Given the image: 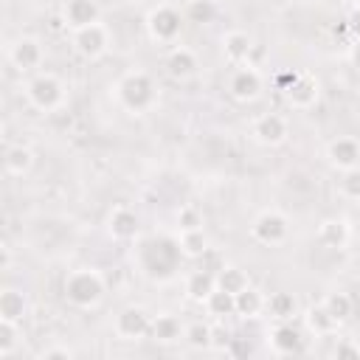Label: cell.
Masks as SVG:
<instances>
[{"label":"cell","instance_id":"8992f818","mask_svg":"<svg viewBox=\"0 0 360 360\" xmlns=\"http://www.w3.org/2000/svg\"><path fill=\"white\" fill-rule=\"evenodd\" d=\"M152 326V318L146 315V309L141 307H127L121 309V315L115 318V332L127 340H135V338H143Z\"/></svg>","mask_w":360,"mask_h":360},{"label":"cell","instance_id":"5b68a950","mask_svg":"<svg viewBox=\"0 0 360 360\" xmlns=\"http://www.w3.org/2000/svg\"><path fill=\"white\" fill-rule=\"evenodd\" d=\"M73 45H76V51H79L84 59H96V56H101L104 48H107V28H104L101 22L76 28V34H73Z\"/></svg>","mask_w":360,"mask_h":360},{"label":"cell","instance_id":"2e32d148","mask_svg":"<svg viewBox=\"0 0 360 360\" xmlns=\"http://www.w3.org/2000/svg\"><path fill=\"white\" fill-rule=\"evenodd\" d=\"M110 233L115 239H135L138 233V217L129 208H115L110 217Z\"/></svg>","mask_w":360,"mask_h":360},{"label":"cell","instance_id":"7a4b0ae2","mask_svg":"<svg viewBox=\"0 0 360 360\" xmlns=\"http://www.w3.org/2000/svg\"><path fill=\"white\" fill-rule=\"evenodd\" d=\"M104 295V281L96 270H76L65 278V298L73 307H93Z\"/></svg>","mask_w":360,"mask_h":360},{"label":"cell","instance_id":"3957f363","mask_svg":"<svg viewBox=\"0 0 360 360\" xmlns=\"http://www.w3.org/2000/svg\"><path fill=\"white\" fill-rule=\"evenodd\" d=\"M118 96H121V104L132 112H143L152 107L155 101V84L146 73H127L118 84Z\"/></svg>","mask_w":360,"mask_h":360},{"label":"cell","instance_id":"7bdbcfd3","mask_svg":"<svg viewBox=\"0 0 360 360\" xmlns=\"http://www.w3.org/2000/svg\"><path fill=\"white\" fill-rule=\"evenodd\" d=\"M346 3H357V0H346Z\"/></svg>","mask_w":360,"mask_h":360},{"label":"cell","instance_id":"6da1fadb","mask_svg":"<svg viewBox=\"0 0 360 360\" xmlns=\"http://www.w3.org/2000/svg\"><path fill=\"white\" fill-rule=\"evenodd\" d=\"M180 253H183L180 242L174 245L172 239H149L143 245V250H141V264L146 267L149 276H160L163 278L177 267Z\"/></svg>","mask_w":360,"mask_h":360},{"label":"cell","instance_id":"4fadbf2b","mask_svg":"<svg viewBox=\"0 0 360 360\" xmlns=\"http://www.w3.org/2000/svg\"><path fill=\"white\" fill-rule=\"evenodd\" d=\"M11 62H14L20 70L37 68V65L42 62V48H39V42H37V39H28V37L17 39L14 48H11Z\"/></svg>","mask_w":360,"mask_h":360},{"label":"cell","instance_id":"ba28073f","mask_svg":"<svg viewBox=\"0 0 360 360\" xmlns=\"http://www.w3.org/2000/svg\"><path fill=\"white\" fill-rule=\"evenodd\" d=\"M253 236L264 245H278L287 239V219L276 211H264L262 217H256L253 222Z\"/></svg>","mask_w":360,"mask_h":360},{"label":"cell","instance_id":"e575fe53","mask_svg":"<svg viewBox=\"0 0 360 360\" xmlns=\"http://www.w3.org/2000/svg\"><path fill=\"white\" fill-rule=\"evenodd\" d=\"M177 222H180V228H183V231H194V228H200V225H202V217H200L194 208H180Z\"/></svg>","mask_w":360,"mask_h":360},{"label":"cell","instance_id":"9c48e42d","mask_svg":"<svg viewBox=\"0 0 360 360\" xmlns=\"http://www.w3.org/2000/svg\"><path fill=\"white\" fill-rule=\"evenodd\" d=\"M98 3L96 0H68L65 3V20L70 28H84L98 22Z\"/></svg>","mask_w":360,"mask_h":360},{"label":"cell","instance_id":"1f68e13d","mask_svg":"<svg viewBox=\"0 0 360 360\" xmlns=\"http://www.w3.org/2000/svg\"><path fill=\"white\" fill-rule=\"evenodd\" d=\"M186 14H188V20H191V22H211V20H214V14H217V8H214V3H211V0H191Z\"/></svg>","mask_w":360,"mask_h":360},{"label":"cell","instance_id":"b9f144b4","mask_svg":"<svg viewBox=\"0 0 360 360\" xmlns=\"http://www.w3.org/2000/svg\"><path fill=\"white\" fill-rule=\"evenodd\" d=\"M233 352H236V354H250V346H245V343H233Z\"/></svg>","mask_w":360,"mask_h":360},{"label":"cell","instance_id":"d6a6232c","mask_svg":"<svg viewBox=\"0 0 360 360\" xmlns=\"http://www.w3.org/2000/svg\"><path fill=\"white\" fill-rule=\"evenodd\" d=\"M17 343V323L0 318V357H8Z\"/></svg>","mask_w":360,"mask_h":360},{"label":"cell","instance_id":"74e56055","mask_svg":"<svg viewBox=\"0 0 360 360\" xmlns=\"http://www.w3.org/2000/svg\"><path fill=\"white\" fill-rule=\"evenodd\" d=\"M335 357H360V346H354V343H338V349H335Z\"/></svg>","mask_w":360,"mask_h":360},{"label":"cell","instance_id":"cb8c5ba5","mask_svg":"<svg viewBox=\"0 0 360 360\" xmlns=\"http://www.w3.org/2000/svg\"><path fill=\"white\" fill-rule=\"evenodd\" d=\"M262 307H264V298H262V292H259V290H253L250 284H248L242 292H236V315L253 318V315H259V312H262Z\"/></svg>","mask_w":360,"mask_h":360},{"label":"cell","instance_id":"d590c367","mask_svg":"<svg viewBox=\"0 0 360 360\" xmlns=\"http://www.w3.org/2000/svg\"><path fill=\"white\" fill-rule=\"evenodd\" d=\"M231 343H233V338L228 335V329H222V326H211V349L222 352V349H228Z\"/></svg>","mask_w":360,"mask_h":360},{"label":"cell","instance_id":"8fae6325","mask_svg":"<svg viewBox=\"0 0 360 360\" xmlns=\"http://www.w3.org/2000/svg\"><path fill=\"white\" fill-rule=\"evenodd\" d=\"M253 135H256V141H262V143H267V146L281 143L284 135H287V121H284L281 115H276V112H267V115H262V118L253 124Z\"/></svg>","mask_w":360,"mask_h":360},{"label":"cell","instance_id":"603a6c76","mask_svg":"<svg viewBox=\"0 0 360 360\" xmlns=\"http://www.w3.org/2000/svg\"><path fill=\"white\" fill-rule=\"evenodd\" d=\"M217 287L236 295V292H242V290L248 287V276H245L239 267H233V264H222V267L217 270Z\"/></svg>","mask_w":360,"mask_h":360},{"label":"cell","instance_id":"9a60e30c","mask_svg":"<svg viewBox=\"0 0 360 360\" xmlns=\"http://www.w3.org/2000/svg\"><path fill=\"white\" fill-rule=\"evenodd\" d=\"M287 98H290V104H292V107H312V104H315V98H318V82H315L312 76L301 73V76H298V82L287 90Z\"/></svg>","mask_w":360,"mask_h":360},{"label":"cell","instance_id":"f546056e","mask_svg":"<svg viewBox=\"0 0 360 360\" xmlns=\"http://www.w3.org/2000/svg\"><path fill=\"white\" fill-rule=\"evenodd\" d=\"M267 309L276 315V318H290L292 309H295V298L290 292H273L270 301H267Z\"/></svg>","mask_w":360,"mask_h":360},{"label":"cell","instance_id":"ab89813d","mask_svg":"<svg viewBox=\"0 0 360 360\" xmlns=\"http://www.w3.org/2000/svg\"><path fill=\"white\" fill-rule=\"evenodd\" d=\"M51 357H70V352L68 349H48V352H42V360H51Z\"/></svg>","mask_w":360,"mask_h":360},{"label":"cell","instance_id":"ee69618b","mask_svg":"<svg viewBox=\"0 0 360 360\" xmlns=\"http://www.w3.org/2000/svg\"><path fill=\"white\" fill-rule=\"evenodd\" d=\"M357 6H360V0H357Z\"/></svg>","mask_w":360,"mask_h":360},{"label":"cell","instance_id":"4dcf8cb0","mask_svg":"<svg viewBox=\"0 0 360 360\" xmlns=\"http://www.w3.org/2000/svg\"><path fill=\"white\" fill-rule=\"evenodd\" d=\"M183 338H186L194 349H211V326H205V323H191V326L183 332Z\"/></svg>","mask_w":360,"mask_h":360},{"label":"cell","instance_id":"ac0fdd59","mask_svg":"<svg viewBox=\"0 0 360 360\" xmlns=\"http://www.w3.org/2000/svg\"><path fill=\"white\" fill-rule=\"evenodd\" d=\"M166 68H169V73H172L174 79H186V76L194 73L197 56H194L188 48H174V51L169 53V59H166Z\"/></svg>","mask_w":360,"mask_h":360},{"label":"cell","instance_id":"e0dca14e","mask_svg":"<svg viewBox=\"0 0 360 360\" xmlns=\"http://www.w3.org/2000/svg\"><path fill=\"white\" fill-rule=\"evenodd\" d=\"M25 309H28V301L20 290H3L0 292V318L17 323V321H22Z\"/></svg>","mask_w":360,"mask_h":360},{"label":"cell","instance_id":"d6986e66","mask_svg":"<svg viewBox=\"0 0 360 360\" xmlns=\"http://www.w3.org/2000/svg\"><path fill=\"white\" fill-rule=\"evenodd\" d=\"M149 335L155 340H160V343H172V340H177L183 335V326H180V321L174 315H158L152 321V326H149Z\"/></svg>","mask_w":360,"mask_h":360},{"label":"cell","instance_id":"7c38bea8","mask_svg":"<svg viewBox=\"0 0 360 360\" xmlns=\"http://www.w3.org/2000/svg\"><path fill=\"white\" fill-rule=\"evenodd\" d=\"M329 160H332V166H338V169H354L357 166V160H360V143L357 141H352V138H338V141H332L329 143Z\"/></svg>","mask_w":360,"mask_h":360},{"label":"cell","instance_id":"ffe728a7","mask_svg":"<svg viewBox=\"0 0 360 360\" xmlns=\"http://www.w3.org/2000/svg\"><path fill=\"white\" fill-rule=\"evenodd\" d=\"M273 349L281 352V354H292V352H301V335L295 326H276L273 329Z\"/></svg>","mask_w":360,"mask_h":360},{"label":"cell","instance_id":"7402d4cb","mask_svg":"<svg viewBox=\"0 0 360 360\" xmlns=\"http://www.w3.org/2000/svg\"><path fill=\"white\" fill-rule=\"evenodd\" d=\"M318 239H321V245H326V248H343L346 239H349V231H346V225H343L340 219H326V222H321V228H318Z\"/></svg>","mask_w":360,"mask_h":360},{"label":"cell","instance_id":"836d02e7","mask_svg":"<svg viewBox=\"0 0 360 360\" xmlns=\"http://www.w3.org/2000/svg\"><path fill=\"white\" fill-rule=\"evenodd\" d=\"M340 191L349 197V200H360V169H346L343 172V180H340Z\"/></svg>","mask_w":360,"mask_h":360},{"label":"cell","instance_id":"8d00e7d4","mask_svg":"<svg viewBox=\"0 0 360 360\" xmlns=\"http://www.w3.org/2000/svg\"><path fill=\"white\" fill-rule=\"evenodd\" d=\"M298 76H301V73H295V70H281V73L276 76V87L287 93V90H290V87L298 82Z\"/></svg>","mask_w":360,"mask_h":360},{"label":"cell","instance_id":"44dd1931","mask_svg":"<svg viewBox=\"0 0 360 360\" xmlns=\"http://www.w3.org/2000/svg\"><path fill=\"white\" fill-rule=\"evenodd\" d=\"M222 45H225V56H228L231 62H245L248 53H250V48H253V45H250V37L242 34V31H231V34H225Z\"/></svg>","mask_w":360,"mask_h":360},{"label":"cell","instance_id":"60d3db41","mask_svg":"<svg viewBox=\"0 0 360 360\" xmlns=\"http://www.w3.org/2000/svg\"><path fill=\"white\" fill-rule=\"evenodd\" d=\"M352 62H354V68L360 70V39H357L354 48H352Z\"/></svg>","mask_w":360,"mask_h":360},{"label":"cell","instance_id":"83f0119b","mask_svg":"<svg viewBox=\"0 0 360 360\" xmlns=\"http://www.w3.org/2000/svg\"><path fill=\"white\" fill-rule=\"evenodd\" d=\"M180 250H183L186 256H202V253H208V239H205L202 228L183 231V233H180Z\"/></svg>","mask_w":360,"mask_h":360},{"label":"cell","instance_id":"52a82bcc","mask_svg":"<svg viewBox=\"0 0 360 360\" xmlns=\"http://www.w3.org/2000/svg\"><path fill=\"white\" fill-rule=\"evenodd\" d=\"M146 25H149V34H152L155 39H163V42H166V39H174V37L180 34L183 20H180V14H177L174 8L160 6V8H155V11L149 14Z\"/></svg>","mask_w":360,"mask_h":360},{"label":"cell","instance_id":"484cf974","mask_svg":"<svg viewBox=\"0 0 360 360\" xmlns=\"http://www.w3.org/2000/svg\"><path fill=\"white\" fill-rule=\"evenodd\" d=\"M307 326H309L315 335H329V332L338 326V321L329 315V309H326L323 304H315V307H309V312H307Z\"/></svg>","mask_w":360,"mask_h":360},{"label":"cell","instance_id":"f35d334b","mask_svg":"<svg viewBox=\"0 0 360 360\" xmlns=\"http://www.w3.org/2000/svg\"><path fill=\"white\" fill-rule=\"evenodd\" d=\"M349 31H352V34L360 39V6H357L352 14H349Z\"/></svg>","mask_w":360,"mask_h":360},{"label":"cell","instance_id":"f1b7e54d","mask_svg":"<svg viewBox=\"0 0 360 360\" xmlns=\"http://www.w3.org/2000/svg\"><path fill=\"white\" fill-rule=\"evenodd\" d=\"M323 307L329 309V315H332L338 323H343V321L352 315V309H354V301H352L346 292H332V295L323 301Z\"/></svg>","mask_w":360,"mask_h":360},{"label":"cell","instance_id":"4316f807","mask_svg":"<svg viewBox=\"0 0 360 360\" xmlns=\"http://www.w3.org/2000/svg\"><path fill=\"white\" fill-rule=\"evenodd\" d=\"M31 163H34V155H31L28 146H8V149H6V169H8L11 174L28 172Z\"/></svg>","mask_w":360,"mask_h":360},{"label":"cell","instance_id":"30bf717a","mask_svg":"<svg viewBox=\"0 0 360 360\" xmlns=\"http://www.w3.org/2000/svg\"><path fill=\"white\" fill-rule=\"evenodd\" d=\"M259 90H262V76L253 68H239L231 76V93H233V98L250 101V98L259 96Z\"/></svg>","mask_w":360,"mask_h":360},{"label":"cell","instance_id":"d4e9b609","mask_svg":"<svg viewBox=\"0 0 360 360\" xmlns=\"http://www.w3.org/2000/svg\"><path fill=\"white\" fill-rule=\"evenodd\" d=\"M205 304H208V312L217 315V318H225V315L236 312V295L228 292V290H219V287L205 298Z\"/></svg>","mask_w":360,"mask_h":360},{"label":"cell","instance_id":"5bb4252c","mask_svg":"<svg viewBox=\"0 0 360 360\" xmlns=\"http://www.w3.org/2000/svg\"><path fill=\"white\" fill-rule=\"evenodd\" d=\"M214 290H217V273H211V270H205V267L194 270V273L188 276V281H186V292H188L191 301H205Z\"/></svg>","mask_w":360,"mask_h":360},{"label":"cell","instance_id":"277c9868","mask_svg":"<svg viewBox=\"0 0 360 360\" xmlns=\"http://www.w3.org/2000/svg\"><path fill=\"white\" fill-rule=\"evenodd\" d=\"M62 98H65V87H62V82L56 79V76H48V73H42V76H37L31 84H28V101L37 107V110H56L59 104H62Z\"/></svg>","mask_w":360,"mask_h":360}]
</instances>
